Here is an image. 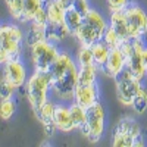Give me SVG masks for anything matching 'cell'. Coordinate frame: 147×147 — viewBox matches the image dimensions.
I'll list each match as a JSON object with an SVG mask.
<instances>
[{"instance_id":"obj_17","label":"cell","mask_w":147,"mask_h":147,"mask_svg":"<svg viewBox=\"0 0 147 147\" xmlns=\"http://www.w3.org/2000/svg\"><path fill=\"white\" fill-rule=\"evenodd\" d=\"M65 6L60 5L57 0H50L46 2V10H47V24H63L65 22Z\"/></svg>"},{"instance_id":"obj_35","label":"cell","mask_w":147,"mask_h":147,"mask_svg":"<svg viewBox=\"0 0 147 147\" xmlns=\"http://www.w3.org/2000/svg\"><path fill=\"white\" fill-rule=\"evenodd\" d=\"M71 6L75 9L77 12H80L82 16L90 10V6H88V2H87V0H72Z\"/></svg>"},{"instance_id":"obj_31","label":"cell","mask_w":147,"mask_h":147,"mask_svg":"<svg viewBox=\"0 0 147 147\" xmlns=\"http://www.w3.org/2000/svg\"><path fill=\"white\" fill-rule=\"evenodd\" d=\"M6 2V6H7V10L10 16L13 18L15 21L21 22L22 19V3L24 0H5Z\"/></svg>"},{"instance_id":"obj_36","label":"cell","mask_w":147,"mask_h":147,"mask_svg":"<svg viewBox=\"0 0 147 147\" xmlns=\"http://www.w3.org/2000/svg\"><path fill=\"white\" fill-rule=\"evenodd\" d=\"M43 128H44V134L47 137H53L55 136V132L57 131L56 125H55V122L53 121H49V122H43Z\"/></svg>"},{"instance_id":"obj_12","label":"cell","mask_w":147,"mask_h":147,"mask_svg":"<svg viewBox=\"0 0 147 147\" xmlns=\"http://www.w3.org/2000/svg\"><path fill=\"white\" fill-rule=\"evenodd\" d=\"M74 63H75V62H74V59H72V56H71L69 53H66V52H59L56 60L53 62V65L50 66V69H49V74H50L52 81L57 80L59 77H62Z\"/></svg>"},{"instance_id":"obj_33","label":"cell","mask_w":147,"mask_h":147,"mask_svg":"<svg viewBox=\"0 0 147 147\" xmlns=\"http://www.w3.org/2000/svg\"><path fill=\"white\" fill-rule=\"evenodd\" d=\"M32 22H35V24H40V25H47V10H46V5L44 6H41L38 10L35 12V15H34V18H32Z\"/></svg>"},{"instance_id":"obj_40","label":"cell","mask_w":147,"mask_h":147,"mask_svg":"<svg viewBox=\"0 0 147 147\" xmlns=\"http://www.w3.org/2000/svg\"><path fill=\"white\" fill-rule=\"evenodd\" d=\"M44 2H50V0H44Z\"/></svg>"},{"instance_id":"obj_3","label":"cell","mask_w":147,"mask_h":147,"mask_svg":"<svg viewBox=\"0 0 147 147\" xmlns=\"http://www.w3.org/2000/svg\"><path fill=\"white\" fill-rule=\"evenodd\" d=\"M24 41H25V32L18 24L0 25V47L7 53L10 59L21 56Z\"/></svg>"},{"instance_id":"obj_2","label":"cell","mask_w":147,"mask_h":147,"mask_svg":"<svg viewBox=\"0 0 147 147\" xmlns=\"http://www.w3.org/2000/svg\"><path fill=\"white\" fill-rule=\"evenodd\" d=\"M106 125V112L105 107L100 102L94 103L93 106L87 107V118H85V124L80 128L82 136L91 143H97L103 132Z\"/></svg>"},{"instance_id":"obj_13","label":"cell","mask_w":147,"mask_h":147,"mask_svg":"<svg viewBox=\"0 0 147 147\" xmlns=\"http://www.w3.org/2000/svg\"><path fill=\"white\" fill-rule=\"evenodd\" d=\"M109 27H112V28L115 30V32L121 37V40L129 38V28H128V22H127V18H125L124 10L110 12Z\"/></svg>"},{"instance_id":"obj_23","label":"cell","mask_w":147,"mask_h":147,"mask_svg":"<svg viewBox=\"0 0 147 147\" xmlns=\"http://www.w3.org/2000/svg\"><path fill=\"white\" fill-rule=\"evenodd\" d=\"M82 19H84V16L80 13V12H77L71 5L65 9V24L71 31V35H74L77 32V30L81 27Z\"/></svg>"},{"instance_id":"obj_39","label":"cell","mask_w":147,"mask_h":147,"mask_svg":"<svg viewBox=\"0 0 147 147\" xmlns=\"http://www.w3.org/2000/svg\"><path fill=\"white\" fill-rule=\"evenodd\" d=\"M57 2H59L60 5H63L65 7H68V6L72 3V0H57Z\"/></svg>"},{"instance_id":"obj_29","label":"cell","mask_w":147,"mask_h":147,"mask_svg":"<svg viewBox=\"0 0 147 147\" xmlns=\"http://www.w3.org/2000/svg\"><path fill=\"white\" fill-rule=\"evenodd\" d=\"M19 88L15 84H12L10 81H7L6 78L0 80V100H6V99H13L15 93Z\"/></svg>"},{"instance_id":"obj_32","label":"cell","mask_w":147,"mask_h":147,"mask_svg":"<svg viewBox=\"0 0 147 147\" xmlns=\"http://www.w3.org/2000/svg\"><path fill=\"white\" fill-rule=\"evenodd\" d=\"M102 40H103L110 49L119 47L121 43H122L121 37L115 32V30H113L112 27H107V28H106V31H105V34H103V37H102Z\"/></svg>"},{"instance_id":"obj_8","label":"cell","mask_w":147,"mask_h":147,"mask_svg":"<svg viewBox=\"0 0 147 147\" xmlns=\"http://www.w3.org/2000/svg\"><path fill=\"white\" fill-rule=\"evenodd\" d=\"M2 71H3V78L10 81L12 84H15L18 88H22L28 80L27 66L24 65V62L19 57L9 59L6 63L2 65Z\"/></svg>"},{"instance_id":"obj_5","label":"cell","mask_w":147,"mask_h":147,"mask_svg":"<svg viewBox=\"0 0 147 147\" xmlns=\"http://www.w3.org/2000/svg\"><path fill=\"white\" fill-rule=\"evenodd\" d=\"M77 84H78V66L77 63H74L62 77L52 81V91L59 102L69 105L71 102H74V93H75Z\"/></svg>"},{"instance_id":"obj_18","label":"cell","mask_w":147,"mask_h":147,"mask_svg":"<svg viewBox=\"0 0 147 147\" xmlns=\"http://www.w3.org/2000/svg\"><path fill=\"white\" fill-rule=\"evenodd\" d=\"M115 129H116V131H119V132L127 134V136L132 137L134 140H136L138 136H141L140 125L137 124V121H136V119H132V118H129V116L121 118V119L118 121V124H116ZM134 143H136V141H134Z\"/></svg>"},{"instance_id":"obj_25","label":"cell","mask_w":147,"mask_h":147,"mask_svg":"<svg viewBox=\"0 0 147 147\" xmlns=\"http://www.w3.org/2000/svg\"><path fill=\"white\" fill-rule=\"evenodd\" d=\"M131 107L134 109V112L137 115H143L147 110V91L141 87L140 91L137 93V96L134 97V100L131 103Z\"/></svg>"},{"instance_id":"obj_21","label":"cell","mask_w":147,"mask_h":147,"mask_svg":"<svg viewBox=\"0 0 147 147\" xmlns=\"http://www.w3.org/2000/svg\"><path fill=\"white\" fill-rule=\"evenodd\" d=\"M44 0H24L22 3V19L21 24H28L32 21L35 12L38 10L41 6H44Z\"/></svg>"},{"instance_id":"obj_30","label":"cell","mask_w":147,"mask_h":147,"mask_svg":"<svg viewBox=\"0 0 147 147\" xmlns=\"http://www.w3.org/2000/svg\"><path fill=\"white\" fill-rule=\"evenodd\" d=\"M134 140L132 137L127 136L124 132H119V131H113V138H112V146L115 147H134Z\"/></svg>"},{"instance_id":"obj_37","label":"cell","mask_w":147,"mask_h":147,"mask_svg":"<svg viewBox=\"0 0 147 147\" xmlns=\"http://www.w3.org/2000/svg\"><path fill=\"white\" fill-rule=\"evenodd\" d=\"M10 57L7 56V53L3 50V49L2 47H0V65H3V63H6L7 62V60H9Z\"/></svg>"},{"instance_id":"obj_19","label":"cell","mask_w":147,"mask_h":147,"mask_svg":"<svg viewBox=\"0 0 147 147\" xmlns=\"http://www.w3.org/2000/svg\"><path fill=\"white\" fill-rule=\"evenodd\" d=\"M90 47H91V53H93V59H94V65L99 68V69H102L103 65L106 63L107 57H109L110 47H109L103 40L96 41V43L91 44Z\"/></svg>"},{"instance_id":"obj_26","label":"cell","mask_w":147,"mask_h":147,"mask_svg":"<svg viewBox=\"0 0 147 147\" xmlns=\"http://www.w3.org/2000/svg\"><path fill=\"white\" fill-rule=\"evenodd\" d=\"M55 109H56V103L52 100H47L40 109L38 112L35 113V116L38 118V121L41 122H49V121H53V115H55Z\"/></svg>"},{"instance_id":"obj_9","label":"cell","mask_w":147,"mask_h":147,"mask_svg":"<svg viewBox=\"0 0 147 147\" xmlns=\"http://www.w3.org/2000/svg\"><path fill=\"white\" fill-rule=\"evenodd\" d=\"M127 68V57L124 56L122 50L119 47H113L110 49V53H109V57L106 60V63L103 65L102 71L106 74L107 77H112L115 78L119 72H122Z\"/></svg>"},{"instance_id":"obj_1","label":"cell","mask_w":147,"mask_h":147,"mask_svg":"<svg viewBox=\"0 0 147 147\" xmlns=\"http://www.w3.org/2000/svg\"><path fill=\"white\" fill-rule=\"evenodd\" d=\"M24 88H25V96L32 112L37 113L38 109L49 100V91H52L50 74L34 71L30 75V78L27 80Z\"/></svg>"},{"instance_id":"obj_11","label":"cell","mask_w":147,"mask_h":147,"mask_svg":"<svg viewBox=\"0 0 147 147\" xmlns=\"http://www.w3.org/2000/svg\"><path fill=\"white\" fill-rule=\"evenodd\" d=\"M53 122L57 128V131L62 132H72L74 129H77L75 124L72 121L71 116V110H69V105L68 103H56V109H55V115H53Z\"/></svg>"},{"instance_id":"obj_24","label":"cell","mask_w":147,"mask_h":147,"mask_svg":"<svg viewBox=\"0 0 147 147\" xmlns=\"http://www.w3.org/2000/svg\"><path fill=\"white\" fill-rule=\"evenodd\" d=\"M69 110H71V116L72 121L75 124L77 129H80L84 124H85V118H87V109L84 106L78 105L77 102H71L69 103Z\"/></svg>"},{"instance_id":"obj_38","label":"cell","mask_w":147,"mask_h":147,"mask_svg":"<svg viewBox=\"0 0 147 147\" xmlns=\"http://www.w3.org/2000/svg\"><path fill=\"white\" fill-rule=\"evenodd\" d=\"M143 60H144V69H146V75H147V47H144V50H143Z\"/></svg>"},{"instance_id":"obj_20","label":"cell","mask_w":147,"mask_h":147,"mask_svg":"<svg viewBox=\"0 0 147 147\" xmlns=\"http://www.w3.org/2000/svg\"><path fill=\"white\" fill-rule=\"evenodd\" d=\"M41 40H46V27L40 25L35 22H28V28L25 32V43L28 47H31L32 44L38 43Z\"/></svg>"},{"instance_id":"obj_28","label":"cell","mask_w":147,"mask_h":147,"mask_svg":"<svg viewBox=\"0 0 147 147\" xmlns=\"http://www.w3.org/2000/svg\"><path fill=\"white\" fill-rule=\"evenodd\" d=\"M77 62H78V66L94 65L91 47H88V46H80L78 52H77Z\"/></svg>"},{"instance_id":"obj_16","label":"cell","mask_w":147,"mask_h":147,"mask_svg":"<svg viewBox=\"0 0 147 147\" xmlns=\"http://www.w3.org/2000/svg\"><path fill=\"white\" fill-rule=\"evenodd\" d=\"M68 35H71L69 28L66 27V24H47L46 25V40L52 43H60L65 40Z\"/></svg>"},{"instance_id":"obj_34","label":"cell","mask_w":147,"mask_h":147,"mask_svg":"<svg viewBox=\"0 0 147 147\" xmlns=\"http://www.w3.org/2000/svg\"><path fill=\"white\" fill-rule=\"evenodd\" d=\"M129 3H131V0H107V6H109V10L110 12L124 10Z\"/></svg>"},{"instance_id":"obj_22","label":"cell","mask_w":147,"mask_h":147,"mask_svg":"<svg viewBox=\"0 0 147 147\" xmlns=\"http://www.w3.org/2000/svg\"><path fill=\"white\" fill-rule=\"evenodd\" d=\"M97 72H99V68H97L96 65L78 66V84H81V85L96 84Z\"/></svg>"},{"instance_id":"obj_7","label":"cell","mask_w":147,"mask_h":147,"mask_svg":"<svg viewBox=\"0 0 147 147\" xmlns=\"http://www.w3.org/2000/svg\"><path fill=\"white\" fill-rule=\"evenodd\" d=\"M124 13L128 22L129 28V37L131 38H141L147 34V13L143 7L138 5L129 3L125 9Z\"/></svg>"},{"instance_id":"obj_6","label":"cell","mask_w":147,"mask_h":147,"mask_svg":"<svg viewBox=\"0 0 147 147\" xmlns=\"http://www.w3.org/2000/svg\"><path fill=\"white\" fill-rule=\"evenodd\" d=\"M115 85H116V97H118L119 103L124 106H129V107H131L134 97L137 96V93L143 87L141 81L137 80L127 68L115 77Z\"/></svg>"},{"instance_id":"obj_15","label":"cell","mask_w":147,"mask_h":147,"mask_svg":"<svg viewBox=\"0 0 147 147\" xmlns=\"http://www.w3.org/2000/svg\"><path fill=\"white\" fill-rule=\"evenodd\" d=\"M84 22L88 24L91 28H94L97 32H99L100 37H103L106 28L109 27V21H106V18L100 13V12H97L96 9H91L87 12V13L84 15Z\"/></svg>"},{"instance_id":"obj_4","label":"cell","mask_w":147,"mask_h":147,"mask_svg":"<svg viewBox=\"0 0 147 147\" xmlns=\"http://www.w3.org/2000/svg\"><path fill=\"white\" fill-rule=\"evenodd\" d=\"M30 53L34 71L49 72V69H50V66L53 65L59 55V50L55 43L49 40H41L30 47Z\"/></svg>"},{"instance_id":"obj_14","label":"cell","mask_w":147,"mask_h":147,"mask_svg":"<svg viewBox=\"0 0 147 147\" xmlns=\"http://www.w3.org/2000/svg\"><path fill=\"white\" fill-rule=\"evenodd\" d=\"M74 37L78 40L80 46H91L94 44L96 41H99L102 40V37L99 35V32H97L94 28H91L88 24H85L84 19H82V24H81V27L77 30V32L74 34Z\"/></svg>"},{"instance_id":"obj_27","label":"cell","mask_w":147,"mask_h":147,"mask_svg":"<svg viewBox=\"0 0 147 147\" xmlns=\"http://www.w3.org/2000/svg\"><path fill=\"white\" fill-rule=\"evenodd\" d=\"M16 112V102L13 99L0 100V118L3 121H9Z\"/></svg>"},{"instance_id":"obj_10","label":"cell","mask_w":147,"mask_h":147,"mask_svg":"<svg viewBox=\"0 0 147 147\" xmlns=\"http://www.w3.org/2000/svg\"><path fill=\"white\" fill-rule=\"evenodd\" d=\"M74 102L84 106L85 109L99 102V87H97V84H90V85L77 84L75 93H74Z\"/></svg>"}]
</instances>
